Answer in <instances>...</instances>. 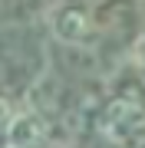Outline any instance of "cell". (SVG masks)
I'll use <instances>...</instances> for the list:
<instances>
[{"label": "cell", "mask_w": 145, "mask_h": 148, "mask_svg": "<svg viewBox=\"0 0 145 148\" xmlns=\"http://www.w3.org/2000/svg\"><path fill=\"white\" fill-rule=\"evenodd\" d=\"M142 122H145V112L139 109V102H132V99H115L112 106L102 112V128H106V135L115 138V142L135 138Z\"/></svg>", "instance_id": "obj_1"}, {"label": "cell", "mask_w": 145, "mask_h": 148, "mask_svg": "<svg viewBox=\"0 0 145 148\" xmlns=\"http://www.w3.org/2000/svg\"><path fill=\"white\" fill-rule=\"evenodd\" d=\"M3 138H7V148H46L49 128H46V122L36 112H20L7 125Z\"/></svg>", "instance_id": "obj_2"}, {"label": "cell", "mask_w": 145, "mask_h": 148, "mask_svg": "<svg viewBox=\"0 0 145 148\" xmlns=\"http://www.w3.org/2000/svg\"><path fill=\"white\" fill-rule=\"evenodd\" d=\"M89 30H92L89 13L82 7H76V3H66V7H59L53 13V33L63 43H82L89 36Z\"/></svg>", "instance_id": "obj_3"}, {"label": "cell", "mask_w": 145, "mask_h": 148, "mask_svg": "<svg viewBox=\"0 0 145 148\" xmlns=\"http://www.w3.org/2000/svg\"><path fill=\"white\" fill-rule=\"evenodd\" d=\"M13 122V112L7 106V99H0V132H7V125Z\"/></svg>", "instance_id": "obj_4"}, {"label": "cell", "mask_w": 145, "mask_h": 148, "mask_svg": "<svg viewBox=\"0 0 145 148\" xmlns=\"http://www.w3.org/2000/svg\"><path fill=\"white\" fill-rule=\"evenodd\" d=\"M142 63H145V43H142Z\"/></svg>", "instance_id": "obj_5"}]
</instances>
